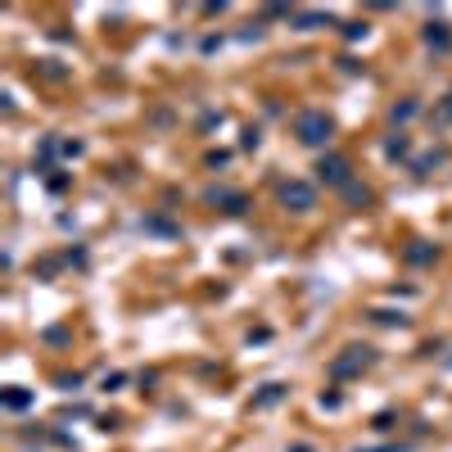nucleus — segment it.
<instances>
[{
	"label": "nucleus",
	"instance_id": "20e7f679",
	"mask_svg": "<svg viewBox=\"0 0 452 452\" xmlns=\"http://www.w3.org/2000/svg\"><path fill=\"white\" fill-rule=\"evenodd\" d=\"M425 45H435V50H452V27L448 23H425Z\"/></svg>",
	"mask_w": 452,
	"mask_h": 452
},
{
	"label": "nucleus",
	"instance_id": "0eeeda50",
	"mask_svg": "<svg viewBox=\"0 0 452 452\" xmlns=\"http://www.w3.org/2000/svg\"><path fill=\"white\" fill-rule=\"evenodd\" d=\"M430 258H435L430 249H407V263H430Z\"/></svg>",
	"mask_w": 452,
	"mask_h": 452
},
{
	"label": "nucleus",
	"instance_id": "7ed1b4c3",
	"mask_svg": "<svg viewBox=\"0 0 452 452\" xmlns=\"http://www.w3.org/2000/svg\"><path fill=\"white\" fill-rule=\"evenodd\" d=\"M281 204H294V213H307V208H312V186H307V181H285Z\"/></svg>",
	"mask_w": 452,
	"mask_h": 452
},
{
	"label": "nucleus",
	"instance_id": "423d86ee",
	"mask_svg": "<svg viewBox=\"0 0 452 452\" xmlns=\"http://www.w3.org/2000/svg\"><path fill=\"white\" fill-rule=\"evenodd\" d=\"M384 154H389V159H398V154H407V140H402V136H398V140H389V145H384Z\"/></svg>",
	"mask_w": 452,
	"mask_h": 452
},
{
	"label": "nucleus",
	"instance_id": "6e6552de",
	"mask_svg": "<svg viewBox=\"0 0 452 452\" xmlns=\"http://www.w3.org/2000/svg\"><path fill=\"white\" fill-rule=\"evenodd\" d=\"M411 113H416V104H411V100L407 104H393V118H411Z\"/></svg>",
	"mask_w": 452,
	"mask_h": 452
},
{
	"label": "nucleus",
	"instance_id": "f257e3e1",
	"mask_svg": "<svg viewBox=\"0 0 452 452\" xmlns=\"http://www.w3.org/2000/svg\"><path fill=\"white\" fill-rule=\"evenodd\" d=\"M294 131H299L303 145H326V140H330V131H335V122L326 118L321 109H303L299 118H294Z\"/></svg>",
	"mask_w": 452,
	"mask_h": 452
},
{
	"label": "nucleus",
	"instance_id": "39448f33",
	"mask_svg": "<svg viewBox=\"0 0 452 452\" xmlns=\"http://www.w3.org/2000/svg\"><path fill=\"white\" fill-rule=\"evenodd\" d=\"M281 393H285V384H267V393H263V398H258V407H267V402H276V398H281Z\"/></svg>",
	"mask_w": 452,
	"mask_h": 452
},
{
	"label": "nucleus",
	"instance_id": "f03ea898",
	"mask_svg": "<svg viewBox=\"0 0 452 452\" xmlns=\"http://www.w3.org/2000/svg\"><path fill=\"white\" fill-rule=\"evenodd\" d=\"M316 177H321L326 186H349V159H340V154L321 159L316 163Z\"/></svg>",
	"mask_w": 452,
	"mask_h": 452
}]
</instances>
